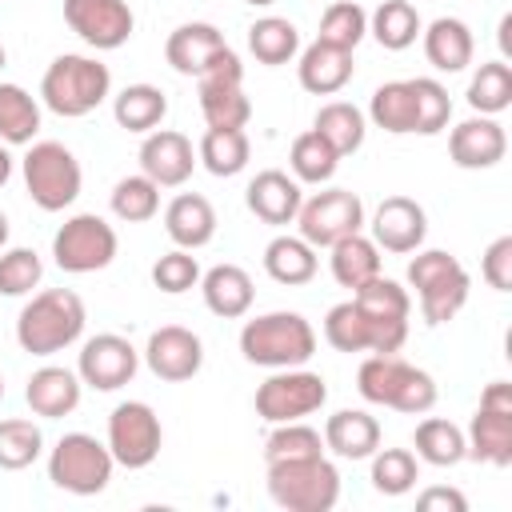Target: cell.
Wrapping results in <instances>:
<instances>
[{
  "label": "cell",
  "mask_w": 512,
  "mask_h": 512,
  "mask_svg": "<svg viewBox=\"0 0 512 512\" xmlns=\"http://www.w3.org/2000/svg\"><path fill=\"white\" fill-rule=\"evenodd\" d=\"M248 156H252V144H248V132L244 128H208L200 136V148H196V160L212 172V176H236L248 168Z\"/></svg>",
  "instance_id": "35"
},
{
  "label": "cell",
  "mask_w": 512,
  "mask_h": 512,
  "mask_svg": "<svg viewBox=\"0 0 512 512\" xmlns=\"http://www.w3.org/2000/svg\"><path fill=\"white\" fill-rule=\"evenodd\" d=\"M508 152V136L496 124V116H468L448 132V156L456 168L480 172V168H496Z\"/></svg>",
  "instance_id": "20"
},
{
  "label": "cell",
  "mask_w": 512,
  "mask_h": 512,
  "mask_svg": "<svg viewBox=\"0 0 512 512\" xmlns=\"http://www.w3.org/2000/svg\"><path fill=\"white\" fill-rule=\"evenodd\" d=\"M364 36H368V12H364L356 0H336V4L324 8V16H320V36H316V40H328V44L352 52Z\"/></svg>",
  "instance_id": "47"
},
{
  "label": "cell",
  "mask_w": 512,
  "mask_h": 512,
  "mask_svg": "<svg viewBox=\"0 0 512 512\" xmlns=\"http://www.w3.org/2000/svg\"><path fill=\"white\" fill-rule=\"evenodd\" d=\"M424 36V56L436 72H464L472 64V52H476V40H472V28L460 20V16H436L428 28H420Z\"/></svg>",
  "instance_id": "28"
},
{
  "label": "cell",
  "mask_w": 512,
  "mask_h": 512,
  "mask_svg": "<svg viewBox=\"0 0 512 512\" xmlns=\"http://www.w3.org/2000/svg\"><path fill=\"white\" fill-rule=\"evenodd\" d=\"M352 300L360 304V312L368 320V336H372L368 352H400L408 340V316H412L408 288H400L388 276H372L368 284H360L352 292Z\"/></svg>",
  "instance_id": "12"
},
{
  "label": "cell",
  "mask_w": 512,
  "mask_h": 512,
  "mask_svg": "<svg viewBox=\"0 0 512 512\" xmlns=\"http://www.w3.org/2000/svg\"><path fill=\"white\" fill-rule=\"evenodd\" d=\"M428 216L412 196H384L372 212V244L392 256H408L424 244Z\"/></svg>",
  "instance_id": "18"
},
{
  "label": "cell",
  "mask_w": 512,
  "mask_h": 512,
  "mask_svg": "<svg viewBox=\"0 0 512 512\" xmlns=\"http://www.w3.org/2000/svg\"><path fill=\"white\" fill-rule=\"evenodd\" d=\"M300 200H304L300 180L288 176V172H280V168H264V172H256V176L248 180V188H244V204H248V212H252L256 220L272 224V228L292 224L296 212H300Z\"/></svg>",
  "instance_id": "21"
},
{
  "label": "cell",
  "mask_w": 512,
  "mask_h": 512,
  "mask_svg": "<svg viewBox=\"0 0 512 512\" xmlns=\"http://www.w3.org/2000/svg\"><path fill=\"white\" fill-rule=\"evenodd\" d=\"M328 268H332V280L340 288H360L368 284L372 276H380V248L372 244V236L364 232H352V236H340L332 248H328Z\"/></svg>",
  "instance_id": "30"
},
{
  "label": "cell",
  "mask_w": 512,
  "mask_h": 512,
  "mask_svg": "<svg viewBox=\"0 0 512 512\" xmlns=\"http://www.w3.org/2000/svg\"><path fill=\"white\" fill-rule=\"evenodd\" d=\"M200 292H204V304L212 316L220 320H240L248 316L252 300H256V288H252V276L240 268V264H216L200 276Z\"/></svg>",
  "instance_id": "29"
},
{
  "label": "cell",
  "mask_w": 512,
  "mask_h": 512,
  "mask_svg": "<svg viewBox=\"0 0 512 512\" xmlns=\"http://www.w3.org/2000/svg\"><path fill=\"white\" fill-rule=\"evenodd\" d=\"M324 452V436L304 424V420H288V424H272L268 440H264V460H304V456H320Z\"/></svg>",
  "instance_id": "45"
},
{
  "label": "cell",
  "mask_w": 512,
  "mask_h": 512,
  "mask_svg": "<svg viewBox=\"0 0 512 512\" xmlns=\"http://www.w3.org/2000/svg\"><path fill=\"white\" fill-rule=\"evenodd\" d=\"M116 228L96 216V212H76L68 216L56 236H52V256H56V268L60 272H72V276H88V272H100L116 260Z\"/></svg>",
  "instance_id": "9"
},
{
  "label": "cell",
  "mask_w": 512,
  "mask_h": 512,
  "mask_svg": "<svg viewBox=\"0 0 512 512\" xmlns=\"http://www.w3.org/2000/svg\"><path fill=\"white\" fill-rule=\"evenodd\" d=\"M196 168V148L176 128H152L140 144V172L160 188H180Z\"/></svg>",
  "instance_id": "19"
},
{
  "label": "cell",
  "mask_w": 512,
  "mask_h": 512,
  "mask_svg": "<svg viewBox=\"0 0 512 512\" xmlns=\"http://www.w3.org/2000/svg\"><path fill=\"white\" fill-rule=\"evenodd\" d=\"M108 204H112V216L116 220L144 224V220H152L160 212V184H152L144 172L140 176H124V180H116Z\"/></svg>",
  "instance_id": "43"
},
{
  "label": "cell",
  "mask_w": 512,
  "mask_h": 512,
  "mask_svg": "<svg viewBox=\"0 0 512 512\" xmlns=\"http://www.w3.org/2000/svg\"><path fill=\"white\" fill-rule=\"evenodd\" d=\"M416 508L420 512H468V500H464V492H456V488H424L420 496H416Z\"/></svg>",
  "instance_id": "52"
},
{
  "label": "cell",
  "mask_w": 512,
  "mask_h": 512,
  "mask_svg": "<svg viewBox=\"0 0 512 512\" xmlns=\"http://www.w3.org/2000/svg\"><path fill=\"white\" fill-rule=\"evenodd\" d=\"M152 284H156L160 292H168V296H180V292L196 288V284H200V264H196V256H192L188 248L164 252V256L152 264Z\"/></svg>",
  "instance_id": "50"
},
{
  "label": "cell",
  "mask_w": 512,
  "mask_h": 512,
  "mask_svg": "<svg viewBox=\"0 0 512 512\" xmlns=\"http://www.w3.org/2000/svg\"><path fill=\"white\" fill-rule=\"evenodd\" d=\"M412 444H416V460H424L432 468H456L468 456L464 432L444 416H424L412 432Z\"/></svg>",
  "instance_id": "33"
},
{
  "label": "cell",
  "mask_w": 512,
  "mask_h": 512,
  "mask_svg": "<svg viewBox=\"0 0 512 512\" xmlns=\"http://www.w3.org/2000/svg\"><path fill=\"white\" fill-rule=\"evenodd\" d=\"M412 92H416V136H436L448 128L452 120V100H448V88L432 76H416L412 80Z\"/></svg>",
  "instance_id": "48"
},
{
  "label": "cell",
  "mask_w": 512,
  "mask_h": 512,
  "mask_svg": "<svg viewBox=\"0 0 512 512\" xmlns=\"http://www.w3.org/2000/svg\"><path fill=\"white\" fill-rule=\"evenodd\" d=\"M356 388L368 404H384L404 416H424L436 404V380L396 352H372L356 372Z\"/></svg>",
  "instance_id": "3"
},
{
  "label": "cell",
  "mask_w": 512,
  "mask_h": 512,
  "mask_svg": "<svg viewBox=\"0 0 512 512\" xmlns=\"http://www.w3.org/2000/svg\"><path fill=\"white\" fill-rule=\"evenodd\" d=\"M44 452V432L32 420H0V468L20 472Z\"/></svg>",
  "instance_id": "46"
},
{
  "label": "cell",
  "mask_w": 512,
  "mask_h": 512,
  "mask_svg": "<svg viewBox=\"0 0 512 512\" xmlns=\"http://www.w3.org/2000/svg\"><path fill=\"white\" fill-rule=\"evenodd\" d=\"M84 300L72 288L36 292L16 316V344L28 356H56L84 336Z\"/></svg>",
  "instance_id": "1"
},
{
  "label": "cell",
  "mask_w": 512,
  "mask_h": 512,
  "mask_svg": "<svg viewBox=\"0 0 512 512\" xmlns=\"http://www.w3.org/2000/svg\"><path fill=\"white\" fill-rule=\"evenodd\" d=\"M328 400V384L320 372L300 368H272V376L256 388V416L268 424H288L320 412Z\"/></svg>",
  "instance_id": "11"
},
{
  "label": "cell",
  "mask_w": 512,
  "mask_h": 512,
  "mask_svg": "<svg viewBox=\"0 0 512 512\" xmlns=\"http://www.w3.org/2000/svg\"><path fill=\"white\" fill-rule=\"evenodd\" d=\"M296 224L312 248H332L340 236H352L364 228V204L348 188H324V192L300 200Z\"/></svg>",
  "instance_id": "14"
},
{
  "label": "cell",
  "mask_w": 512,
  "mask_h": 512,
  "mask_svg": "<svg viewBox=\"0 0 512 512\" xmlns=\"http://www.w3.org/2000/svg\"><path fill=\"white\" fill-rule=\"evenodd\" d=\"M12 180V152H8V144H0V188Z\"/></svg>",
  "instance_id": "53"
},
{
  "label": "cell",
  "mask_w": 512,
  "mask_h": 512,
  "mask_svg": "<svg viewBox=\"0 0 512 512\" xmlns=\"http://www.w3.org/2000/svg\"><path fill=\"white\" fill-rule=\"evenodd\" d=\"M108 96H112V72L96 56L64 52L44 68L40 100L48 112H56L64 120H80V116L96 112Z\"/></svg>",
  "instance_id": "2"
},
{
  "label": "cell",
  "mask_w": 512,
  "mask_h": 512,
  "mask_svg": "<svg viewBox=\"0 0 512 512\" xmlns=\"http://www.w3.org/2000/svg\"><path fill=\"white\" fill-rule=\"evenodd\" d=\"M228 48L224 32L208 20H188L180 28H172V36L164 40V60L172 64V72L180 76H200L220 52Z\"/></svg>",
  "instance_id": "22"
},
{
  "label": "cell",
  "mask_w": 512,
  "mask_h": 512,
  "mask_svg": "<svg viewBox=\"0 0 512 512\" xmlns=\"http://www.w3.org/2000/svg\"><path fill=\"white\" fill-rule=\"evenodd\" d=\"M112 116L124 132H140L148 136L152 128H160V120L168 116V96L156 84H128L112 96Z\"/></svg>",
  "instance_id": "31"
},
{
  "label": "cell",
  "mask_w": 512,
  "mask_h": 512,
  "mask_svg": "<svg viewBox=\"0 0 512 512\" xmlns=\"http://www.w3.org/2000/svg\"><path fill=\"white\" fill-rule=\"evenodd\" d=\"M136 368H140V352L132 348V340H124L116 332H100L80 344L76 376L96 392H116V388L132 384Z\"/></svg>",
  "instance_id": "16"
},
{
  "label": "cell",
  "mask_w": 512,
  "mask_h": 512,
  "mask_svg": "<svg viewBox=\"0 0 512 512\" xmlns=\"http://www.w3.org/2000/svg\"><path fill=\"white\" fill-rule=\"evenodd\" d=\"M268 496L288 512H332L340 500V472L324 452L304 460H272Z\"/></svg>",
  "instance_id": "6"
},
{
  "label": "cell",
  "mask_w": 512,
  "mask_h": 512,
  "mask_svg": "<svg viewBox=\"0 0 512 512\" xmlns=\"http://www.w3.org/2000/svg\"><path fill=\"white\" fill-rule=\"evenodd\" d=\"M512 104V68L508 60H488L468 80V108L480 116H500Z\"/></svg>",
  "instance_id": "41"
},
{
  "label": "cell",
  "mask_w": 512,
  "mask_h": 512,
  "mask_svg": "<svg viewBox=\"0 0 512 512\" xmlns=\"http://www.w3.org/2000/svg\"><path fill=\"white\" fill-rule=\"evenodd\" d=\"M408 284L420 296V316L424 324H448L472 292V276L468 268L444 252V248H416V256L408 260Z\"/></svg>",
  "instance_id": "5"
},
{
  "label": "cell",
  "mask_w": 512,
  "mask_h": 512,
  "mask_svg": "<svg viewBox=\"0 0 512 512\" xmlns=\"http://www.w3.org/2000/svg\"><path fill=\"white\" fill-rule=\"evenodd\" d=\"M40 132V104L28 88L0 80V144H32Z\"/></svg>",
  "instance_id": "38"
},
{
  "label": "cell",
  "mask_w": 512,
  "mask_h": 512,
  "mask_svg": "<svg viewBox=\"0 0 512 512\" xmlns=\"http://www.w3.org/2000/svg\"><path fill=\"white\" fill-rule=\"evenodd\" d=\"M368 120L380 132H392V136L416 132V92H412V80H388V84H380L372 92V100H368Z\"/></svg>",
  "instance_id": "34"
},
{
  "label": "cell",
  "mask_w": 512,
  "mask_h": 512,
  "mask_svg": "<svg viewBox=\"0 0 512 512\" xmlns=\"http://www.w3.org/2000/svg\"><path fill=\"white\" fill-rule=\"evenodd\" d=\"M20 168H24V188H28L32 204L40 212H64L80 196V184H84L80 160L60 140H36V144H28Z\"/></svg>",
  "instance_id": "7"
},
{
  "label": "cell",
  "mask_w": 512,
  "mask_h": 512,
  "mask_svg": "<svg viewBox=\"0 0 512 512\" xmlns=\"http://www.w3.org/2000/svg\"><path fill=\"white\" fill-rule=\"evenodd\" d=\"M112 452L88 432H64L48 452V480L72 496H100L112 480Z\"/></svg>",
  "instance_id": "8"
},
{
  "label": "cell",
  "mask_w": 512,
  "mask_h": 512,
  "mask_svg": "<svg viewBox=\"0 0 512 512\" xmlns=\"http://www.w3.org/2000/svg\"><path fill=\"white\" fill-rule=\"evenodd\" d=\"M44 276V260L32 248L0 252V296H28Z\"/></svg>",
  "instance_id": "49"
},
{
  "label": "cell",
  "mask_w": 512,
  "mask_h": 512,
  "mask_svg": "<svg viewBox=\"0 0 512 512\" xmlns=\"http://www.w3.org/2000/svg\"><path fill=\"white\" fill-rule=\"evenodd\" d=\"M240 352L260 368H300L316 356V332L300 312H264L256 320H244Z\"/></svg>",
  "instance_id": "4"
},
{
  "label": "cell",
  "mask_w": 512,
  "mask_h": 512,
  "mask_svg": "<svg viewBox=\"0 0 512 512\" xmlns=\"http://www.w3.org/2000/svg\"><path fill=\"white\" fill-rule=\"evenodd\" d=\"M324 448L340 460H368L380 448V420L364 408H340L324 424Z\"/></svg>",
  "instance_id": "27"
},
{
  "label": "cell",
  "mask_w": 512,
  "mask_h": 512,
  "mask_svg": "<svg viewBox=\"0 0 512 512\" xmlns=\"http://www.w3.org/2000/svg\"><path fill=\"white\" fill-rule=\"evenodd\" d=\"M296 76H300V88L304 92H312V96H336L352 80V52L348 48H336L328 40H312L300 52Z\"/></svg>",
  "instance_id": "25"
},
{
  "label": "cell",
  "mask_w": 512,
  "mask_h": 512,
  "mask_svg": "<svg viewBox=\"0 0 512 512\" xmlns=\"http://www.w3.org/2000/svg\"><path fill=\"white\" fill-rule=\"evenodd\" d=\"M244 4H252V8H268V4H276V0H244Z\"/></svg>",
  "instance_id": "56"
},
{
  "label": "cell",
  "mask_w": 512,
  "mask_h": 512,
  "mask_svg": "<svg viewBox=\"0 0 512 512\" xmlns=\"http://www.w3.org/2000/svg\"><path fill=\"white\" fill-rule=\"evenodd\" d=\"M248 52L268 64V68H280L288 64L296 52H300V32L292 20L284 16H260L252 28H248Z\"/></svg>",
  "instance_id": "39"
},
{
  "label": "cell",
  "mask_w": 512,
  "mask_h": 512,
  "mask_svg": "<svg viewBox=\"0 0 512 512\" xmlns=\"http://www.w3.org/2000/svg\"><path fill=\"white\" fill-rule=\"evenodd\" d=\"M4 64H8V52H4V44H0V68H4Z\"/></svg>",
  "instance_id": "57"
},
{
  "label": "cell",
  "mask_w": 512,
  "mask_h": 512,
  "mask_svg": "<svg viewBox=\"0 0 512 512\" xmlns=\"http://www.w3.org/2000/svg\"><path fill=\"white\" fill-rule=\"evenodd\" d=\"M508 32H512V16L500 20V48H504V52H508Z\"/></svg>",
  "instance_id": "54"
},
{
  "label": "cell",
  "mask_w": 512,
  "mask_h": 512,
  "mask_svg": "<svg viewBox=\"0 0 512 512\" xmlns=\"http://www.w3.org/2000/svg\"><path fill=\"white\" fill-rule=\"evenodd\" d=\"M468 456L492 468H508L512 464V408L500 404H480L468 432H464Z\"/></svg>",
  "instance_id": "24"
},
{
  "label": "cell",
  "mask_w": 512,
  "mask_h": 512,
  "mask_svg": "<svg viewBox=\"0 0 512 512\" xmlns=\"http://www.w3.org/2000/svg\"><path fill=\"white\" fill-rule=\"evenodd\" d=\"M480 276L496 292H512V236H496L480 256Z\"/></svg>",
  "instance_id": "51"
},
{
  "label": "cell",
  "mask_w": 512,
  "mask_h": 512,
  "mask_svg": "<svg viewBox=\"0 0 512 512\" xmlns=\"http://www.w3.org/2000/svg\"><path fill=\"white\" fill-rule=\"evenodd\" d=\"M8 232H12V228H8V216H4V212H0V252H4V248H8Z\"/></svg>",
  "instance_id": "55"
},
{
  "label": "cell",
  "mask_w": 512,
  "mask_h": 512,
  "mask_svg": "<svg viewBox=\"0 0 512 512\" xmlns=\"http://www.w3.org/2000/svg\"><path fill=\"white\" fill-rule=\"evenodd\" d=\"M324 340L336 352H368L372 348L368 320H364V312H360L356 300H340V304L328 308V316H324Z\"/></svg>",
  "instance_id": "44"
},
{
  "label": "cell",
  "mask_w": 512,
  "mask_h": 512,
  "mask_svg": "<svg viewBox=\"0 0 512 512\" xmlns=\"http://www.w3.org/2000/svg\"><path fill=\"white\" fill-rule=\"evenodd\" d=\"M80 392H84V380L72 372V368H60V364H44L28 376L24 384V400L36 416L44 420H60L68 412H76L80 404Z\"/></svg>",
  "instance_id": "23"
},
{
  "label": "cell",
  "mask_w": 512,
  "mask_h": 512,
  "mask_svg": "<svg viewBox=\"0 0 512 512\" xmlns=\"http://www.w3.org/2000/svg\"><path fill=\"white\" fill-rule=\"evenodd\" d=\"M0 400H4V372H0Z\"/></svg>",
  "instance_id": "58"
},
{
  "label": "cell",
  "mask_w": 512,
  "mask_h": 512,
  "mask_svg": "<svg viewBox=\"0 0 512 512\" xmlns=\"http://www.w3.org/2000/svg\"><path fill=\"white\" fill-rule=\"evenodd\" d=\"M420 480V460L408 448H376L372 452V488L380 496H404Z\"/></svg>",
  "instance_id": "42"
},
{
  "label": "cell",
  "mask_w": 512,
  "mask_h": 512,
  "mask_svg": "<svg viewBox=\"0 0 512 512\" xmlns=\"http://www.w3.org/2000/svg\"><path fill=\"white\" fill-rule=\"evenodd\" d=\"M288 164H292V176H296L300 184H328V180L336 176V168H340V152H336L316 128H308V132H300V136L292 140Z\"/></svg>",
  "instance_id": "40"
},
{
  "label": "cell",
  "mask_w": 512,
  "mask_h": 512,
  "mask_svg": "<svg viewBox=\"0 0 512 512\" xmlns=\"http://www.w3.org/2000/svg\"><path fill=\"white\" fill-rule=\"evenodd\" d=\"M312 128H316L340 156H352V152L364 144V136H368V120H364V112H360L356 104H348V100L320 104Z\"/></svg>",
  "instance_id": "37"
},
{
  "label": "cell",
  "mask_w": 512,
  "mask_h": 512,
  "mask_svg": "<svg viewBox=\"0 0 512 512\" xmlns=\"http://www.w3.org/2000/svg\"><path fill=\"white\" fill-rule=\"evenodd\" d=\"M164 232H168V240L176 248H188V252L212 244V236H216V208H212V200L200 196V192H180L164 208Z\"/></svg>",
  "instance_id": "26"
},
{
  "label": "cell",
  "mask_w": 512,
  "mask_h": 512,
  "mask_svg": "<svg viewBox=\"0 0 512 512\" xmlns=\"http://www.w3.org/2000/svg\"><path fill=\"white\" fill-rule=\"evenodd\" d=\"M144 364L156 380H168V384H180V380H192L204 364V344L192 328H180V324H164L148 336L144 344Z\"/></svg>",
  "instance_id": "17"
},
{
  "label": "cell",
  "mask_w": 512,
  "mask_h": 512,
  "mask_svg": "<svg viewBox=\"0 0 512 512\" xmlns=\"http://www.w3.org/2000/svg\"><path fill=\"white\" fill-rule=\"evenodd\" d=\"M64 24L96 52H116L132 40L136 16L128 0H64Z\"/></svg>",
  "instance_id": "15"
},
{
  "label": "cell",
  "mask_w": 512,
  "mask_h": 512,
  "mask_svg": "<svg viewBox=\"0 0 512 512\" xmlns=\"http://www.w3.org/2000/svg\"><path fill=\"white\" fill-rule=\"evenodd\" d=\"M316 268H320L316 248H312L304 236H276V240H268V248H264V272H268L276 284H284V288L308 284V280L316 276Z\"/></svg>",
  "instance_id": "32"
},
{
  "label": "cell",
  "mask_w": 512,
  "mask_h": 512,
  "mask_svg": "<svg viewBox=\"0 0 512 512\" xmlns=\"http://www.w3.org/2000/svg\"><path fill=\"white\" fill-rule=\"evenodd\" d=\"M420 28H424V20H420L416 4H408V0H384V4L368 16V32H372L376 44L388 48V52L412 48L416 36H420Z\"/></svg>",
  "instance_id": "36"
},
{
  "label": "cell",
  "mask_w": 512,
  "mask_h": 512,
  "mask_svg": "<svg viewBox=\"0 0 512 512\" xmlns=\"http://www.w3.org/2000/svg\"><path fill=\"white\" fill-rule=\"evenodd\" d=\"M160 444H164V428H160V416L152 412V404L144 400H124L112 408L108 416V452L116 464L124 468H148L156 456H160Z\"/></svg>",
  "instance_id": "13"
},
{
  "label": "cell",
  "mask_w": 512,
  "mask_h": 512,
  "mask_svg": "<svg viewBox=\"0 0 512 512\" xmlns=\"http://www.w3.org/2000/svg\"><path fill=\"white\" fill-rule=\"evenodd\" d=\"M196 96L208 128H244L252 120V100L244 96V64L232 48H224L196 76Z\"/></svg>",
  "instance_id": "10"
}]
</instances>
